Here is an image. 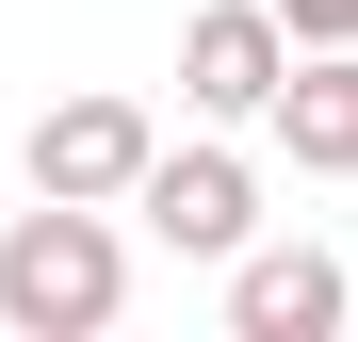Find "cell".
<instances>
[{
  "label": "cell",
  "instance_id": "6da1fadb",
  "mask_svg": "<svg viewBox=\"0 0 358 342\" xmlns=\"http://www.w3.org/2000/svg\"><path fill=\"white\" fill-rule=\"evenodd\" d=\"M114 310H131V245H114V212L33 196L17 228H0V326H17V342H98Z\"/></svg>",
  "mask_w": 358,
  "mask_h": 342
},
{
  "label": "cell",
  "instance_id": "7a4b0ae2",
  "mask_svg": "<svg viewBox=\"0 0 358 342\" xmlns=\"http://www.w3.org/2000/svg\"><path fill=\"white\" fill-rule=\"evenodd\" d=\"M114 212H147V245H179V261H228L261 228V180H245V147H147V180Z\"/></svg>",
  "mask_w": 358,
  "mask_h": 342
},
{
  "label": "cell",
  "instance_id": "3957f363",
  "mask_svg": "<svg viewBox=\"0 0 358 342\" xmlns=\"http://www.w3.org/2000/svg\"><path fill=\"white\" fill-rule=\"evenodd\" d=\"M342 310H358V277H342V245H228V326L245 342H342Z\"/></svg>",
  "mask_w": 358,
  "mask_h": 342
},
{
  "label": "cell",
  "instance_id": "277c9868",
  "mask_svg": "<svg viewBox=\"0 0 358 342\" xmlns=\"http://www.w3.org/2000/svg\"><path fill=\"white\" fill-rule=\"evenodd\" d=\"M147 98H49L33 114V196H82V212H114V196H131L147 180Z\"/></svg>",
  "mask_w": 358,
  "mask_h": 342
},
{
  "label": "cell",
  "instance_id": "5b68a950",
  "mask_svg": "<svg viewBox=\"0 0 358 342\" xmlns=\"http://www.w3.org/2000/svg\"><path fill=\"white\" fill-rule=\"evenodd\" d=\"M277 163H310V180H358V49H293L277 98H261Z\"/></svg>",
  "mask_w": 358,
  "mask_h": 342
},
{
  "label": "cell",
  "instance_id": "8992f818",
  "mask_svg": "<svg viewBox=\"0 0 358 342\" xmlns=\"http://www.w3.org/2000/svg\"><path fill=\"white\" fill-rule=\"evenodd\" d=\"M277 66H293V33L261 17V0H212V17L179 33V98H196V114H261Z\"/></svg>",
  "mask_w": 358,
  "mask_h": 342
},
{
  "label": "cell",
  "instance_id": "52a82bcc",
  "mask_svg": "<svg viewBox=\"0 0 358 342\" xmlns=\"http://www.w3.org/2000/svg\"><path fill=\"white\" fill-rule=\"evenodd\" d=\"M261 17H277L293 49H358V0H261Z\"/></svg>",
  "mask_w": 358,
  "mask_h": 342
}]
</instances>
